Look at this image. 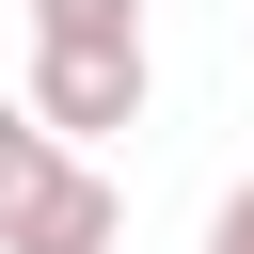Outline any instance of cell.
Segmentation results:
<instances>
[{"label":"cell","instance_id":"cell-2","mask_svg":"<svg viewBox=\"0 0 254 254\" xmlns=\"http://www.w3.org/2000/svg\"><path fill=\"white\" fill-rule=\"evenodd\" d=\"M143 95H159V64H143V32H32V111L95 159L111 127H143Z\"/></svg>","mask_w":254,"mask_h":254},{"label":"cell","instance_id":"cell-1","mask_svg":"<svg viewBox=\"0 0 254 254\" xmlns=\"http://www.w3.org/2000/svg\"><path fill=\"white\" fill-rule=\"evenodd\" d=\"M111 238H127V190L16 95L0 111V254H111Z\"/></svg>","mask_w":254,"mask_h":254},{"label":"cell","instance_id":"cell-3","mask_svg":"<svg viewBox=\"0 0 254 254\" xmlns=\"http://www.w3.org/2000/svg\"><path fill=\"white\" fill-rule=\"evenodd\" d=\"M32 32H143V0H32Z\"/></svg>","mask_w":254,"mask_h":254},{"label":"cell","instance_id":"cell-4","mask_svg":"<svg viewBox=\"0 0 254 254\" xmlns=\"http://www.w3.org/2000/svg\"><path fill=\"white\" fill-rule=\"evenodd\" d=\"M206 254H254V190H222V206H206Z\"/></svg>","mask_w":254,"mask_h":254}]
</instances>
